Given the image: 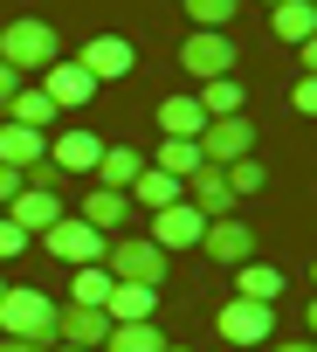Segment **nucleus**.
<instances>
[{"instance_id":"1","label":"nucleus","mask_w":317,"mask_h":352,"mask_svg":"<svg viewBox=\"0 0 317 352\" xmlns=\"http://www.w3.org/2000/svg\"><path fill=\"white\" fill-rule=\"evenodd\" d=\"M56 297L35 290V283H8V297H0V331L8 338H28V345H56Z\"/></svg>"},{"instance_id":"2","label":"nucleus","mask_w":317,"mask_h":352,"mask_svg":"<svg viewBox=\"0 0 317 352\" xmlns=\"http://www.w3.org/2000/svg\"><path fill=\"white\" fill-rule=\"evenodd\" d=\"M56 56H62V42H56V21H35V14H21V21H8V28H0V63H8V69H21V76H42Z\"/></svg>"},{"instance_id":"3","label":"nucleus","mask_w":317,"mask_h":352,"mask_svg":"<svg viewBox=\"0 0 317 352\" xmlns=\"http://www.w3.org/2000/svg\"><path fill=\"white\" fill-rule=\"evenodd\" d=\"M104 270H110V283H166V249L152 235H110Z\"/></svg>"},{"instance_id":"4","label":"nucleus","mask_w":317,"mask_h":352,"mask_svg":"<svg viewBox=\"0 0 317 352\" xmlns=\"http://www.w3.org/2000/svg\"><path fill=\"white\" fill-rule=\"evenodd\" d=\"M180 69H187L193 83L235 76V42H228V28H193V35L180 42Z\"/></svg>"},{"instance_id":"5","label":"nucleus","mask_w":317,"mask_h":352,"mask_svg":"<svg viewBox=\"0 0 317 352\" xmlns=\"http://www.w3.org/2000/svg\"><path fill=\"white\" fill-rule=\"evenodd\" d=\"M42 249H49V256H62L69 270H83V263H104L110 235H104V228H90L83 214H62V221H56V228L42 235Z\"/></svg>"},{"instance_id":"6","label":"nucleus","mask_w":317,"mask_h":352,"mask_svg":"<svg viewBox=\"0 0 317 352\" xmlns=\"http://www.w3.org/2000/svg\"><path fill=\"white\" fill-rule=\"evenodd\" d=\"M269 331H276V304H255V297L221 304V338L228 345H269Z\"/></svg>"},{"instance_id":"7","label":"nucleus","mask_w":317,"mask_h":352,"mask_svg":"<svg viewBox=\"0 0 317 352\" xmlns=\"http://www.w3.org/2000/svg\"><path fill=\"white\" fill-rule=\"evenodd\" d=\"M248 152H255V124L248 118H207V131H200V159L207 166H235Z\"/></svg>"},{"instance_id":"8","label":"nucleus","mask_w":317,"mask_h":352,"mask_svg":"<svg viewBox=\"0 0 317 352\" xmlns=\"http://www.w3.org/2000/svg\"><path fill=\"white\" fill-rule=\"evenodd\" d=\"M200 249H207L214 263H228V270H242V263H255V228H248L242 214H221V221H207V235H200Z\"/></svg>"},{"instance_id":"9","label":"nucleus","mask_w":317,"mask_h":352,"mask_svg":"<svg viewBox=\"0 0 317 352\" xmlns=\"http://www.w3.org/2000/svg\"><path fill=\"white\" fill-rule=\"evenodd\" d=\"M104 338H110V311H104V304H62V311H56V345L97 352Z\"/></svg>"},{"instance_id":"10","label":"nucleus","mask_w":317,"mask_h":352,"mask_svg":"<svg viewBox=\"0 0 317 352\" xmlns=\"http://www.w3.org/2000/svg\"><path fill=\"white\" fill-rule=\"evenodd\" d=\"M145 235L173 256V249H193V242L207 235V214H200V208H187V201H173V208H158V214H152V228H145Z\"/></svg>"},{"instance_id":"11","label":"nucleus","mask_w":317,"mask_h":352,"mask_svg":"<svg viewBox=\"0 0 317 352\" xmlns=\"http://www.w3.org/2000/svg\"><path fill=\"white\" fill-rule=\"evenodd\" d=\"M62 214H69V208H62V194H49V187H21V194L8 201V221L28 228V235H49Z\"/></svg>"},{"instance_id":"12","label":"nucleus","mask_w":317,"mask_h":352,"mask_svg":"<svg viewBox=\"0 0 317 352\" xmlns=\"http://www.w3.org/2000/svg\"><path fill=\"white\" fill-rule=\"evenodd\" d=\"M76 63H83L97 83H110V76H131V69H138V56H131V42H124V35H90Z\"/></svg>"},{"instance_id":"13","label":"nucleus","mask_w":317,"mask_h":352,"mask_svg":"<svg viewBox=\"0 0 317 352\" xmlns=\"http://www.w3.org/2000/svg\"><path fill=\"white\" fill-rule=\"evenodd\" d=\"M187 208H200L207 221H221V214H235L242 201H235V187H228V173H221V166H200L193 180H187Z\"/></svg>"},{"instance_id":"14","label":"nucleus","mask_w":317,"mask_h":352,"mask_svg":"<svg viewBox=\"0 0 317 352\" xmlns=\"http://www.w3.org/2000/svg\"><path fill=\"white\" fill-rule=\"evenodd\" d=\"M42 76H49L42 90L56 97V111H76V104H90V97H97V76H90L83 63H62V56H56V63H49Z\"/></svg>"},{"instance_id":"15","label":"nucleus","mask_w":317,"mask_h":352,"mask_svg":"<svg viewBox=\"0 0 317 352\" xmlns=\"http://www.w3.org/2000/svg\"><path fill=\"white\" fill-rule=\"evenodd\" d=\"M97 159H104L97 131H56L49 138V166H62V173H97Z\"/></svg>"},{"instance_id":"16","label":"nucleus","mask_w":317,"mask_h":352,"mask_svg":"<svg viewBox=\"0 0 317 352\" xmlns=\"http://www.w3.org/2000/svg\"><path fill=\"white\" fill-rule=\"evenodd\" d=\"M49 159V131H28V124H0V166H14V173H28V166H42Z\"/></svg>"},{"instance_id":"17","label":"nucleus","mask_w":317,"mask_h":352,"mask_svg":"<svg viewBox=\"0 0 317 352\" xmlns=\"http://www.w3.org/2000/svg\"><path fill=\"white\" fill-rule=\"evenodd\" d=\"M0 111H8L14 124H28V131H49V124L62 118V111H56V97H49L42 83H21V90H14L8 104H0Z\"/></svg>"},{"instance_id":"18","label":"nucleus","mask_w":317,"mask_h":352,"mask_svg":"<svg viewBox=\"0 0 317 352\" xmlns=\"http://www.w3.org/2000/svg\"><path fill=\"white\" fill-rule=\"evenodd\" d=\"M173 201H187V180H173V173H158V166H145L138 180H131V208H145V214H158V208H173Z\"/></svg>"},{"instance_id":"19","label":"nucleus","mask_w":317,"mask_h":352,"mask_svg":"<svg viewBox=\"0 0 317 352\" xmlns=\"http://www.w3.org/2000/svg\"><path fill=\"white\" fill-rule=\"evenodd\" d=\"M124 214H131V194H117V187H83V221L90 228H104V235H117L124 228Z\"/></svg>"},{"instance_id":"20","label":"nucleus","mask_w":317,"mask_h":352,"mask_svg":"<svg viewBox=\"0 0 317 352\" xmlns=\"http://www.w3.org/2000/svg\"><path fill=\"white\" fill-rule=\"evenodd\" d=\"M104 311H110V324H138V318L158 311V283H110Z\"/></svg>"},{"instance_id":"21","label":"nucleus","mask_w":317,"mask_h":352,"mask_svg":"<svg viewBox=\"0 0 317 352\" xmlns=\"http://www.w3.org/2000/svg\"><path fill=\"white\" fill-rule=\"evenodd\" d=\"M158 131H166V138H200V131H207V111H200V97H193V90L166 97V104H158Z\"/></svg>"},{"instance_id":"22","label":"nucleus","mask_w":317,"mask_h":352,"mask_svg":"<svg viewBox=\"0 0 317 352\" xmlns=\"http://www.w3.org/2000/svg\"><path fill=\"white\" fill-rule=\"evenodd\" d=\"M138 173H145V159H138L131 145H104V159H97V173H90V180H97V187L131 194V180H138Z\"/></svg>"},{"instance_id":"23","label":"nucleus","mask_w":317,"mask_h":352,"mask_svg":"<svg viewBox=\"0 0 317 352\" xmlns=\"http://www.w3.org/2000/svg\"><path fill=\"white\" fill-rule=\"evenodd\" d=\"M269 28H276V42H310L317 35V8H310V0H283V8H269Z\"/></svg>"},{"instance_id":"24","label":"nucleus","mask_w":317,"mask_h":352,"mask_svg":"<svg viewBox=\"0 0 317 352\" xmlns=\"http://www.w3.org/2000/svg\"><path fill=\"white\" fill-rule=\"evenodd\" d=\"M97 352H166V331H158L152 318H138V324H110V338H104Z\"/></svg>"},{"instance_id":"25","label":"nucleus","mask_w":317,"mask_h":352,"mask_svg":"<svg viewBox=\"0 0 317 352\" xmlns=\"http://www.w3.org/2000/svg\"><path fill=\"white\" fill-rule=\"evenodd\" d=\"M152 166L173 173V180H193L207 159H200V138H158V159H152Z\"/></svg>"},{"instance_id":"26","label":"nucleus","mask_w":317,"mask_h":352,"mask_svg":"<svg viewBox=\"0 0 317 352\" xmlns=\"http://www.w3.org/2000/svg\"><path fill=\"white\" fill-rule=\"evenodd\" d=\"M193 97H200L207 118H242V76H207Z\"/></svg>"},{"instance_id":"27","label":"nucleus","mask_w":317,"mask_h":352,"mask_svg":"<svg viewBox=\"0 0 317 352\" xmlns=\"http://www.w3.org/2000/svg\"><path fill=\"white\" fill-rule=\"evenodd\" d=\"M235 297L276 304V297H283V270H269V263H242V270H235Z\"/></svg>"},{"instance_id":"28","label":"nucleus","mask_w":317,"mask_h":352,"mask_svg":"<svg viewBox=\"0 0 317 352\" xmlns=\"http://www.w3.org/2000/svg\"><path fill=\"white\" fill-rule=\"evenodd\" d=\"M104 297H110V270L104 263H83L69 276V304H104Z\"/></svg>"},{"instance_id":"29","label":"nucleus","mask_w":317,"mask_h":352,"mask_svg":"<svg viewBox=\"0 0 317 352\" xmlns=\"http://www.w3.org/2000/svg\"><path fill=\"white\" fill-rule=\"evenodd\" d=\"M221 173H228L235 201H248V194H262V187H269V166H262L255 152H248V159H235V166H221Z\"/></svg>"},{"instance_id":"30","label":"nucleus","mask_w":317,"mask_h":352,"mask_svg":"<svg viewBox=\"0 0 317 352\" xmlns=\"http://www.w3.org/2000/svg\"><path fill=\"white\" fill-rule=\"evenodd\" d=\"M235 8H242V0H187V21H200V28H228Z\"/></svg>"},{"instance_id":"31","label":"nucleus","mask_w":317,"mask_h":352,"mask_svg":"<svg viewBox=\"0 0 317 352\" xmlns=\"http://www.w3.org/2000/svg\"><path fill=\"white\" fill-rule=\"evenodd\" d=\"M290 111H296V118H317V76H296V90H290Z\"/></svg>"},{"instance_id":"32","label":"nucleus","mask_w":317,"mask_h":352,"mask_svg":"<svg viewBox=\"0 0 317 352\" xmlns=\"http://www.w3.org/2000/svg\"><path fill=\"white\" fill-rule=\"evenodd\" d=\"M28 187H49V194H62V187H69V173L42 159V166H28Z\"/></svg>"},{"instance_id":"33","label":"nucleus","mask_w":317,"mask_h":352,"mask_svg":"<svg viewBox=\"0 0 317 352\" xmlns=\"http://www.w3.org/2000/svg\"><path fill=\"white\" fill-rule=\"evenodd\" d=\"M28 249V228H14L8 214H0V263H8V256H21Z\"/></svg>"},{"instance_id":"34","label":"nucleus","mask_w":317,"mask_h":352,"mask_svg":"<svg viewBox=\"0 0 317 352\" xmlns=\"http://www.w3.org/2000/svg\"><path fill=\"white\" fill-rule=\"evenodd\" d=\"M28 187V173H14V166H0V214H8V201Z\"/></svg>"},{"instance_id":"35","label":"nucleus","mask_w":317,"mask_h":352,"mask_svg":"<svg viewBox=\"0 0 317 352\" xmlns=\"http://www.w3.org/2000/svg\"><path fill=\"white\" fill-rule=\"evenodd\" d=\"M14 90H21V69H8V63H0V104H8Z\"/></svg>"},{"instance_id":"36","label":"nucleus","mask_w":317,"mask_h":352,"mask_svg":"<svg viewBox=\"0 0 317 352\" xmlns=\"http://www.w3.org/2000/svg\"><path fill=\"white\" fill-rule=\"evenodd\" d=\"M303 76H317V35L303 42Z\"/></svg>"},{"instance_id":"37","label":"nucleus","mask_w":317,"mask_h":352,"mask_svg":"<svg viewBox=\"0 0 317 352\" xmlns=\"http://www.w3.org/2000/svg\"><path fill=\"white\" fill-rule=\"evenodd\" d=\"M0 352H42V345H28V338H0Z\"/></svg>"},{"instance_id":"38","label":"nucleus","mask_w":317,"mask_h":352,"mask_svg":"<svg viewBox=\"0 0 317 352\" xmlns=\"http://www.w3.org/2000/svg\"><path fill=\"white\" fill-rule=\"evenodd\" d=\"M269 352H317V345H303V338H290V345H269Z\"/></svg>"},{"instance_id":"39","label":"nucleus","mask_w":317,"mask_h":352,"mask_svg":"<svg viewBox=\"0 0 317 352\" xmlns=\"http://www.w3.org/2000/svg\"><path fill=\"white\" fill-rule=\"evenodd\" d=\"M303 324H310V331H317V297H310V311H303Z\"/></svg>"},{"instance_id":"40","label":"nucleus","mask_w":317,"mask_h":352,"mask_svg":"<svg viewBox=\"0 0 317 352\" xmlns=\"http://www.w3.org/2000/svg\"><path fill=\"white\" fill-rule=\"evenodd\" d=\"M42 352H83V345H42Z\"/></svg>"},{"instance_id":"41","label":"nucleus","mask_w":317,"mask_h":352,"mask_svg":"<svg viewBox=\"0 0 317 352\" xmlns=\"http://www.w3.org/2000/svg\"><path fill=\"white\" fill-rule=\"evenodd\" d=\"M166 352H187V345H173V338H166Z\"/></svg>"},{"instance_id":"42","label":"nucleus","mask_w":317,"mask_h":352,"mask_svg":"<svg viewBox=\"0 0 317 352\" xmlns=\"http://www.w3.org/2000/svg\"><path fill=\"white\" fill-rule=\"evenodd\" d=\"M262 8H283V0H262Z\"/></svg>"},{"instance_id":"43","label":"nucleus","mask_w":317,"mask_h":352,"mask_svg":"<svg viewBox=\"0 0 317 352\" xmlns=\"http://www.w3.org/2000/svg\"><path fill=\"white\" fill-rule=\"evenodd\" d=\"M0 297H8V283H0Z\"/></svg>"},{"instance_id":"44","label":"nucleus","mask_w":317,"mask_h":352,"mask_svg":"<svg viewBox=\"0 0 317 352\" xmlns=\"http://www.w3.org/2000/svg\"><path fill=\"white\" fill-rule=\"evenodd\" d=\"M310 8H317V0H310Z\"/></svg>"},{"instance_id":"45","label":"nucleus","mask_w":317,"mask_h":352,"mask_svg":"<svg viewBox=\"0 0 317 352\" xmlns=\"http://www.w3.org/2000/svg\"><path fill=\"white\" fill-rule=\"evenodd\" d=\"M310 276H317V270H310Z\"/></svg>"}]
</instances>
